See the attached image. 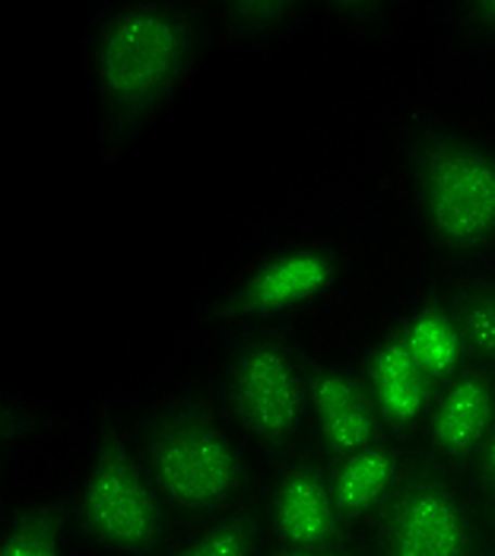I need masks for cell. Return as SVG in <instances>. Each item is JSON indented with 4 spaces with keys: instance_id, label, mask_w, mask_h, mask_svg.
<instances>
[{
    "instance_id": "obj_7",
    "label": "cell",
    "mask_w": 495,
    "mask_h": 556,
    "mask_svg": "<svg viewBox=\"0 0 495 556\" xmlns=\"http://www.w3.org/2000/svg\"><path fill=\"white\" fill-rule=\"evenodd\" d=\"M343 274V261L328 242H289L257 257L236 283L232 308L254 318H277L328 300Z\"/></svg>"
},
{
    "instance_id": "obj_8",
    "label": "cell",
    "mask_w": 495,
    "mask_h": 556,
    "mask_svg": "<svg viewBox=\"0 0 495 556\" xmlns=\"http://www.w3.org/2000/svg\"><path fill=\"white\" fill-rule=\"evenodd\" d=\"M270 528L280 547H330L340 544L346 521L340 518L330 473L308 462L289 458L270 486Z\"/></svg>"
},
{
    "instance_id": "obj_4",
    "label": "cell",
    "mask_w": 495,
    "mask_h": 556,
    "mask_svg": "<svg viewBox=\"0 0 495 556\" xmlns=\"http://www.w3.org/2000/svg\"><path fill=\"white\" fill-rule=\"evenodd\" d=\"M77 506L82 531L109 554L147 556L163 544L168 506L147 462L118 432L96 445Z\"/></svg>"
},
{
    "instance_id": "obj_15",
    "label": "cell",
    "mask_w": 495,
    "mask_h": 556,
    "mask_svg": "<svg viewBox=\"0 0 495 556\" xmlns=\"http://www.w3.org/2000/svg\"><path fill=\"white\" fill-rule=\"evenodd\" d=\"M0 556H67V538L58 513L29 506L3 521Z\"/></svg>"
},
{
    "instance_id": "obj_5",
    "label": "cell",
    "mask_w": 495,
    "mask_h": 556,
    "mask_svg": "<svg viewBox=\"0 0 495 556\" xmlns=\"http://www.w3.org/2000/svg\"><path fill=\"white\" fill-rule=\"evenodd\" d=\"M312 369L277 334H248L226 359V397L251 439L283 448L312 424Z\"/></svg>"
},
{
    "instance_id": "obj_9",
    "label": "cell",
    "mask_w": 495,
    "mask_h": 556,
    "mask_svg": "<svg viewBox=\"0 0 495 556\" xmlns=\"http://www.w3.org/2000/svg\"><path fill=\"white\" fill-rule=\"evenodd\" d=\"M312 427L330 458H346L381 439V417L363 369L325 359L312 366Z\"/></svg>"
},
{
    "instance_id": "obj_13",
    "label": "cell",
    "mask_w": 495,
    "mask_h": 556,
    "mask_svg": "<svg viewBox=\"0 0 495 556\" xmlns=\"http://www.w3.org/2000/svg\"><path fill=\"white\" fill-rule=\"evenodd\" d=\"M404 346L410 350L416 366L435 382L445 386L457 372H464L470 346L464 338V328L454 315L452 302H419L412 305L404 318V325L397 328Z\"/></svg>"
},
{
    "instance_id": "obj_19",
    "label": "cell",
    "mask_w": 495,
    "mask_h": 556,
    "mask_svg": "<svg viewBox=\"0 0 495 556\" xmlns=\"http://www.w3.org/2000/svg\"><path fill=\"white\" fill-rule=\"evenodd\" d=\"M464 13H467V20H470L473 29H480L483 36L495 39V0L493 3H473Z\"/></svg>"
},
{
    "instance_id": "obj_3",
    "label": "cell",
    "mask_w": 495,
    "mask_h": 556,
    "mask_svg": "<svg viewBox=\"0 0 495 556\" xmlns=\"http://www.w3.org/2000/svg\"><path fill=\"white\" fill-rule=\"evenodd\" d=\"M412 198L432 242L448 255L495 245V147L467 134H429L412 153Z\"/></svg>"
},
{
    "instance_id": "obj_1",
    "label": "cell",
    "mask_w": 495,
    "mask_h": 556,
    "mask_svg": "<svg viewBox=\"0 0 495 556\" xmlns=\"http://www.w3.org/2000/svg\"><path fill=\"white\" fill-rule=\"evenodd\" d=\"M204 48V23L185 3H115L89 36V80L115 125H143L185 89Z\"/></svg>"
},
{
    "instance_id": "obj_18",
    "label": "cell",
    "mask_w": 495,
    "mask_h": 556,
    "mask_svg": "<svg viewBox=\"0 0 495 556\" xmlns=\"http://www.w3.org/2000/svg\"><path fill=\"white\" fill-rule=\"evenodd\" d=\"M473 473H477V483H480V490L495 500V429L493 435L486 439V445L480 448V455L473 458Z\"/></svg>"
},
{
    "instance_id": "obj_6",
    "label": "cell",
    "mask_w": 495,
    "mask_h": 556,
    "mask_svg": "<svg viewBox=\"0 0 495 556\" xmlns=\"http://www.w3.org/2000/svg\"><path fill=\"white\" fill-rule=\"evenodd\" d=\"M375 525V556H477L470 503L445 473H410Z\"/></svg>"
},
{
    "instance_id": "obj_14",
    "label": "cell",
    "mask_w": 495,
    "mask_h": 556,
    "mask_svg": "<svg viewBox=\"0 0 495 556\" xmlns=\"http://www.w3.org/2000/svg\"><path fill=\"white\" fill-rule=\"evenodd\" d=\"M261 554V518L248 513H226L206 521L185 538L168 556H257Z\"/></svg>"
},
{
    "instance_id": "obj_20",
    "label": "cell",
    "mask_w": 495,
    "mask_h": 556,
    "mask_svg": "<svg viewBox=\"0 0 495 556\" xmlns=\"http://www.w3.org/2000/svg\"><path fill=\"white\" fill-rule=\"evenodd\" d=\"M274 556H353L343 544H330V547H280Z\"/></svg>"
},
{
    "instance_id": "obj_12",
    "label": "cell",
    "mask_w": 495,
    "mask_h": 556,
    "mask_svg": "<svg viewBox=\"0 0 495 556\" xmlns=\"http://www.w3.org/2000/svg\"><path fill=\"white\" fill-rule=\"evenodd\" d=\"M328 473L337 509L346 525L378 518L410 477L401 445L384 435L346 458H337Z\"/></svg>"
},
{
    "instance_id": "obj_2",
    "label": "cell",
    "mask_w": 495,
    "mask_h": 556,
    "mask_svg": "<svg viewBox=\"0 0 495 556\" xmlns=\"http://www.w3.org/2000/svg\"><path fill=\"white\" fill-rule=\"evenodd\" d=\"M143 462L165 506L188 518L226 515L248 483V462L226 420L194 397L160 404L143 427Z\"/></svg>"
},
{
    "instance_id": "obj_16",
    "label": "cell",
    "mask_w": 495,
    "mask_h": 556,
    "mask_svg": "<svg viewBox=\"0 0 495 556\" xmlns=\"http://www.w3.org/2000/svg\"><path fill=\"white\" fill-rule=\"evenodd\" d=\"M452 308L464 328L470 353L495 363V283H477L460 290Z\"/></svg>"
},
{
    "instance_id": "obj_10",
    "label": "cell",
    "mask_w": 495,
    "mask_h": 556,
    "mask_svg": "<svg viewBox=\"0 0 495 556\" xmlns=\"http://www.w3.org/2000/svg\"><path fill=\"white\" fill-rule=\"evenodd\" d=\"M429 452L442 465H473L495 429V379L483 369H464L439 386L426 417Z\"/></svg>"
},
{
    "instance_id": "obj_17",
    "label": "cell",
    "mask_w": 495,
    "mask_h": 556,
    "mask_svg": "<svg viewBox=\"0 0 495 556\" xmlns=\"http://www.w3.org/2000/svg\"><path fill=\"white\" fill-rule=\"evenodd\" d=\"M299 10H302L299 3H287V0H248V3L223 7V23L242 39H267L283 33L299 16Z\"/></svg>"
},
{
    "instance_id": "obj_11",
    "label": "cell",
    "mask_w": 495,
    "mask_h": 556,
    "mask_svg": "<svg viewBox=\"0 0 495 556\" xmlns=\"http://www.w3.org/2000/svg\"><path fill=\"white\" fill-rule=\"evenodd\" d=\"M363 379L369 386L371 401L384 429L410 432L426 427L439 386L416 366L410 350L404 346L397 328L375 338L366 350Z\"/></svg>"
}]
</instances>
